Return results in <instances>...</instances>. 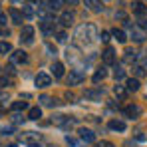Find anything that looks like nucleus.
<instances>
[{
    "mask_svg": "<svg viewBox=\"0 0 147 147\" xmlns=\"http://www.w3.org/2000/svg\"><path fill=\"white\" fill-rule=\"evenodd\" d=\"M8 14H10V18H12V22H14V24H22V14H20L16 8H10V10H8Z\"/></svg>",
    "mask_w": 147,
    "mask_h": 147,
    "instance_id": "dca6fc26",
    "label": "nucleus"
},
{
    "mask_svg": "<svg viewBox=\"0 0 147 147\" xmlns=\"http://www.w3.org/2000/svg\"><path fill=\"white\" fill-rule=\"evenodd\" d=\"M52 74H54V78H62L64 76V64L62 62H56L52 66Z\"/></svg>",
    "mask_w": 147,
    "mask_h": 147,
    "instance_id": "2eb2a0df",
    "label": "nucleus"
},
{
    "mask_svg": "<svg viewBox=\"0 0 147 147\" xmlns=\"http://www.w3.org/2000/svg\"><path fill=\"white\" fill-rule=\"evenodd\" d=\"M10 2H12V4H20L22 0H10Z\"/></svg>",
    "mask_w": 147,
    "mask_h": 147,
    "instance_id": "58836bf2",
    "label": "nucleus"
},
{
    "mask_svg": "<svg viewBox=\"0 0 147 147\" xmlns=\"http://www.w3.org/2000/svg\"><path fill=\"white\" fill-rule=\"evenodd\" d=\"M109 36H111V34H109V32H101V34H99V40H101V42H105V44H107V42H109Z\"/></svg>",
    "mask_w": 147,
    "mask_h": 147,
    "instance_id": "2f4dec72",
    "label": "nucleus"
},
{
    "mask_svg": "<svg viewBox=\"0 0 147 147\" xmlns=\"http://www.w3.org/2000/svg\"><path fill=\"white\" fill-rule=\"evenodd\" d=\"M66 141H68V145H70V147H86L84 143H80L78 139H74V137H70V135L66 137Z\"/></svg>",
    "mask_w": 147,
    "mask_h": 147,
    "instance_id": "a878e982",
    "label": "nucleus"
},
{
    "mask_svg": "<svg viewBox=\"0 0 147 147\" xmlns=\"http://www.w3.org/2000/svg\"><path fill=\"white\" fill-rule=\"evenodd\" d=\"M40 117H42V109H40V107H30V111H28V119L38 121Z\"/></svg>",
    "mask_w": 147,
    "mask_h": 147,
    "instance_id": "f8f14e48",
    "label": "nucleus"
},
{
    "mask_svg": "<svg viewBox=\"0 0 147 147\" xmlns=\"http://www.w3.org/2000/svg\"><path fill=\"white\" fill-rule=\"evenodd\" d=\"M14 121L20 123V121H24V117H22V115H14Z\"/></svg>",
    "mask_w": 147,
    "mask_h": 147,
    "instance_id": "e433bc0d",
    "label": "nucleus"
},
{
    "mask_svg": "<svg viewBox=\"0 0 147 147\" xmlns=\"http://www.w3.org/2000/svg\"><path fill=\"white\" fill-rule=\"evenodd\" d=\"M60 22H62L64 26H72L74 24V14H72V12H62Z\"/></svg>",
    "mask_w": 147,
    "mask_h": 147,
    "instance_id": "ddd939ff",
    "label": "nucleus"
},
{
    "mask_svg": "<svg viewBox=\"0 0 147 147\" xmlns=\"http://www.w3.org/2000/svg\"><path fill=\"white\" fill-rule=\"evenodd\" d=\"M101 60H103L107 66H111V64L115 62V52H113V48H109V46H107V48L103 50V54H101Z\"/></svg>",
    "mask_w": 147,
    "mask_h": 147,
    "instance_id": "20e7f679",
    "label": "nucleus"
},
{
    "mask_svg": "<svg viewBox=\"0 0 147 147\" xmlns=\"http://www.w3.org/2000/svg\"><path fill=\"white\" fill-rule=\"evenodd\" d=\"M30 147H40V145H36V143H32V145H30Z\"/></svg>",
    "mask_w": 147,
    "mask_h": 147,
    "instance_id": "ea45409f",
    "label": "nucleus"
},
{
    "mask_svg": "<svg viewBox=\"0 0 147 147\" xmlns=\"http://www.w3.org/2000/svg\"><path fill=\"white\" fill-rule=\"evenodd\" d=\"M123 113H125L127 117H137V115L141 113V107H139V105H127V107L123 109Z\"/></svg>",
    "mask_w": 147,
    "mask_h": 147,
    "instance_id": "423d86ee",
    "label": "nucleus"
},
{
    "mask_svg": "<svg viewBox=\"0 0 147 147\" xmlns=\"http://www.w3.org/2000/svg\"><path fill=\"white\" fill-rule=\"evenodd\" d=\"M4 24H6V16L0 12V26H4Z\"/></svg>",
    "mask_w": 147,
    "mask_h": 147,
    "instance_id": "c9c22d12",
    "label": "nucleus"
},
{
    "mask_svg": "<svg viewBox=\"0 0 147 147\" xmlns=\"http://www.w3.org/2000/svg\"><path fill=\"white\" fill-rule=\"evenodd\" d=\"M12 52V46H10V42H0V54H10Z\"/></svg>",
    "mask_w": 147,
    "mask_h": 147,
    "instance_id": "b1692460",
    "label": "nucleus"
},
{
    "mask_svg": "<svg viewBox=\"0 0 147 147\" xmlns=\"http://www.w3.org/2000/svg\"><path fill=\"white\" fill-rule=\"evenodd\" d=\"M56 40H58V42H66V40H68L66 32H58V34H56Z\"/></svg>",
    "mask_w": 147,
    "mask_h": 147,
    "instance_id": "7c9ffc66",
    "label": "nucleus"
},
{
    "mask_svg": "<svg viewBox=\"0 0 147 147\" xmlns=\"http://www.w3.org/2000/svg\"><path fill=\"white\" fill-rule=\"evenodd\" d=\"M28 4H32V6H40L42 2H40V0H28Z\"/></svg>",
    "mask_w": 147,
    "mask_h": 147,
    "instance_id": "f704fd0d",
    "label": "nucleus"
},
{
    "mask_svg": "<svg viewBox=\"0 0 147 147\" xmlns=\"http://www.w3.org/2000/svg\"><path fill=\"white\" fill-rule=\"evenodd\" d=\"M68 2H70V4H72V6H76V4H78V2H80V0H68Z\"/></svg>",
    "mask_w": 147,
    "mask_h": 147,
    "instance_id": "4c0bfd02",
    "label": "nucleus"
},
{
    "mask_svg": "<svg viewBox=\"0 0 147 147\" xmlns=\"http://www.w3.org/2000/svg\"><path fill=\"white\" fill-rule=\"evenodd\" d=\"M26 107H28V103H26V101H22V99L12 103V111H22V109H26Z\"/></svg>",
    "mask_w": 147,
    "mask_h": 147,
    "instance_id": "412c9836",
    "label": "nucleus"
},
{
    "mask_svg": "<svg viewBox=\"0 0 147 147\" xmlns=\"http://www.w3.org/2000/svg\"><path fill=\"white\" fill-rule=\"evenodd\" d=\"M125 90H127V92H137V90H139V80H137V78H129V80L125 82Z\"/></svg>",
    "mask_w": 147,
    "mask_h": 147,
    "instance_id": "6e6552de",
    "label": "nucleus"
},
{
    "mask_svg": "<svg viewBox=\"0 0 147 147\" xmlns=\"http://www.w3.org/2000/svg\"><path fill=\"white\" fill-rule=\"evenodd\" d=\"M133 70H135V78H137V80L145 76V68H143V66H135Z\"/></svg>",
    "mask_w": 147,
    "mask_h": 147,
    "instance_id": "c85d7f7f",
    "label": "nucleus"
},
{
    "mask_svg": "<svg viewBox=\"0 0 147 147\" xmlns=\"http://www.w3.org/2000/svg\"><path fill=\"white\" fill-rule=\"evenodd\" d=\"M78 133H80V139H82L84 143H96V133H94L92 129H86V127H82Z\"/></svg>",
    "mask_w": 147,
    "mask_h": 147,
    "instance_id": "f03ea898",
    "label": "nucleus"
},
{
    "mask_svg": "<svg viewBox=\"0 0 147 147\" xmlns=\"http://www.w3.org/2000/svg\"><path fill=\"white\" fill-rule=\"evenodd\" d=\"M96 147H113V143H109V141H101V143H96Z\"/></svg>",
    "mask_w": 147,
    "mask_h": 147,
    "instance_id": "72a5a7b5",
    "label": "nucleus"
},
{
    "mask_svg": "<svg viewBox=\"0 0 147 147\" xmlns=\"http://www.w3.org/2000/svg\"><path fill=\"white\" fill-rule=\"evenodd\" d=\"M101 96H103L101 90H88V92H86V99H94V101H98V99H101Z\"/></svg>",
    "mask_w": 147,
    "mask_h": 147,
    "instance_id": "9d476101",
    "label": "nucleus"
},
{
    "mask_svg": "<svg viewBox=\"0 0 147 147\" xmlns=\"http://www.w3.org/2000/svg\"><path fill=\"white\" fill-rule=\"evenodd\" d=\"M10 60H12L14 64H26V62H28V54H26L24 50H16V52L10 54Z\"/></svg>",
    "mask_w": 147,
    "mask_h": 147,
    "instance_id": "7ed1b4c3",
    "label": "nucleus"
},
{
    "mask_svg": "<svg viewBox=\"0 0 147 147\" xmlns=\"http://www.w3.org/2000/svg\"><path fill=\"white\" fill-rule=\"evenodd\" d=\"M54 22H46V20H42V22H40V28H42V32H44V34H50V32H52V30H54Z\"/></svg>",
    "mask_w": 147,
    "mask_h": 147,
    "instance_id": "4be33fe9",
    "label": "nucleus"
},
{
    "mask_svg": "<svg viewBox=\"0 0 147 147\" xmlns=\"http://www.w3.org/2000/svg\"><path fill=\"white\" fill-rule=\"evenodd\" d=\"M8 147H18V145H8Z\"/></svg>",
    "mask_w": 147,
    "mask_h": 147,
    "instance_id": "a19ab883",
    "label": "nucleus"
},
{
    "mask_svg": "<svg viewBox=\"0 0 147 147\" xmlns=\"http://www.w3.org/2000/svg\"><path fill=\"white\" fill-rule=\"evenodd\" d=\"M40 101H42V103H44V105H50V107H52V105H56V103H58V101H56V99L48 98V96H42V98H40Z\"/></svg>",
    "mask_w": 147,
    "mask_h": 147,
    "instance_id": "bb28decb",
    "label": "nucleus"
},
{
    "mask_svg": "<svg viewBox=\"0 0 147 147\" xmlns=\"http://www.w3.org/2000/svg\"><path fill=\"white\" fill-rule=\"evenodd\" d=\"M133 12H135L137 16H145V14H147V8L141 4V2H135V4H133Z\"/></svg>",
    "mask_w": 147,
    "mask_h": 147,
    "instance_id": "6ab92c4d",
    "label": "nucleus"
},
{
    "mask_svg": "<svg viewBox=\"0 0 147 147\" xmlns=\"http://www.w3.org/2000/svg\"><path fill=\"white\" fill-rule=\"evenodd\" d=\"M131 38H133L135 42H143V40H145V34H143V30H139V28H135V26H133Z\"/></svg>",
    "mask_w": 147,
    "mask_h": 147,
    "instance_id": "f3484780",
    "label": "nucleus"
},
{
    "mask_svg": "<svg viewBox=\"0 0 147 147\" xmlns=\"http://www.w3.org/2000/svg\"><path fill=\"white\" fill-rule=\"evenodd\" d=\"M6 86H10V80L8 78H0V88H6Z\"/></svg>",
    "mask_w": 147,
    "mask_h": 147,
    "instance_id": "473e14b6",
    "label": "nucleus"
},
{
    "mask_svg": "<svg viewBox=\"0 0 147 147\" xmlns=\"http://www.w3.org/2000/svg\"><path fill=\"white\" fill-rule=\"evenodd\" d=\"M113 76H115V80H123V78H125V72H123L121 68H117V70L113 72Z\"/></svg>",
    "mask_w": 147,
    "mask_h": 147,
    "instance_id": "c756f323",
    "label": "nucleus"
},
{
    "mask_svg": "<svg viewBox=\"0 0 147 147\" xmlns=\"http://www.w3.org/2000/svg\"><path fill=\"white\" fill-rule=\"evenodd\" d=\"M32 36H34V28L32 26H24L22 32H20V38L26 40V42H32Z\"/></svg>",
    "mask_w": 147,
    "mask_h": 147,
    "instance_id": "1a4fd4ad",
    "label": "nucleus"
},
{
    "mask_svg": "<svg viewBox=\"0 0 147 147\" xmlns=\"http://www.w3.org/2000/svg\"><path fill=\"white\" fill-rule=\"evenodd\" d=\"M125 62H135L137 60V52H133V50H125V58H123Z\"/></svg>",
    "mask_w": 147,
    "mask_h": 147,
    "instance_id": "5701e85b",
    "label": "nucleus"
},
{
    "mask_svg": "<svg viewBox=\"0 0 147 147\" xmlns=\"http://www.w3.org/2000/svg\"><path fill=\"white\" fill-rule=\"evenodd\" d=\"M0 34H2V30H0Z\"/></svg>",
    "mask_w": 147,
    "mask_h": 147,
    "instance_id": "79ce46f5",
    "label": "nucleus"
},
{
    "mask_svg": "<svg viewBox=\"0 0 147 147\" xmlns=\"http://www.w3.org/2000/svg\"><path fill=\"white\" fill-rule=\"evenodd\" d=\"M50 84H52V78H50L48 74H38V76H36V86H38V88H48Z\"/></svg>",
    "mask_w": 147,
    "mask_h": 147,
    "instance_id": "39448f33",
    "label": "nucleus"
},
{
    "mask_svg": "<svg viewBox=\"0 0 147 147\" xmlns=\"http://www.w3.org/2000/svg\"><path fill=\"white\" fill-rule=\"evenodd\" d=\"M113 94H115L119 99H125V96H127V90H125L123 86H119V84H115V86H113Z\"/></svg>",
    "mask_w": 147,
    "mask_h": 147,
    "instance_id": "a211bd4d",
    "label": "nucleus"
},
{
    "mask_svg": "<svg viewBox=\"0 0 147 147\" xmlns=\"http://www.w3.org/2000/svg\"><path fill=\"white\" fill-rule=\"evenodd\" d=\"M105 78H107V72H105L103 68H99L98 72L94 74V78H92V82H94V84H99V82H103Z\"/></svg>",
    "mask_w": 147,
    "mask_h": 147,
    "instance_id": "4468645a",
    "label": "nucleus"
},
{
    "mask_svg": "<svg viewBox=\"0 0 147 147\" xmlns=\"http://www.w3.org/2000/svg\"><path fill=\"white\" fill-rule=\"evenodd\" d=\"M109 129H113V131H125V121H121V119H111L109 121Z\"/></svg>",
    "mask_w": 147,
    "mask_h": 147,
    "instance_id": "9b49d317",
    "label": "nucleus"
},
{
    "mask_svg": "<svg viewBox=\"0 0 147 147\" xmlns=\"http://www.w3.org/2000/svg\"><path fill=\"white\" fill-rule=\"evenodd\" d=\"M22 14H24L26 18H34V14H36V12H34V8H32V6H22Z\"/></svg>",
    "mask_w": 147,
    "mask_h": 147,
    "instance_id": "393cba45",
    "label": "nucleus"
},
{
    "mask_svg": "<svg viewBox=\"0 0 147 147\" xmlns=\"http://www.w3.org/2000/svg\"><path fill=\"white\" fill-rule=\"evenodd\" d=\"M64 6V0H50V8L52 10H58V8H62Z\"/></svg>",
    "mask_w": 147,
    "mask_h": 147,
    "instance_id": "cd10ccee",
    "label": "nucleus"
},
{
    "mask_svg": "<svg viewBox=\"0 0 147 147\" xmlns=\"http://www.w3.org/2000/svg\"><path fill=\"white\" fill-rule=\"evenodd\" d=\"M84 4H86L92 12H101V10H103L101 2H98V0H84Z\"/></svg>",
    "mask_w": 147,
    "mask_h": 147,
    "instance_id": "0eeeda50",
    "label": "nucleus"
},
{
    "mask_svg": "<svg viewBox=\"0 0 147 147\" xmlns=\"http://www.w3.org/2000/svg\"><path fill=\"white\" fill-rule=\"evenodd\" d=\"M86 80V76L82 70H72L70 76H68V86H78V84H82Z\"/></svg>",
    "mask_w": 147,
    "mask_h": 147,
    "instance_id": "f257e3e1",
    "label": "nucleus"
},
{
    "mask_svg": "<svg viewBox=\"0 0 147 147\" xmlns=\"http://www.w3.org/2000/svg\"><path fill=\"white\" fill-rule=\"evenodd\" d=\"M111 34H113V38H115L117 42H121V44L125 42V40H127V36H125V32H123V30H117V28H115Z\"/></svg>",
    "mask_w": 147,
    "mask_h": 147,
    "instance_id": "aec40b11",
    "label": "nucleus"
}]
</instances>
